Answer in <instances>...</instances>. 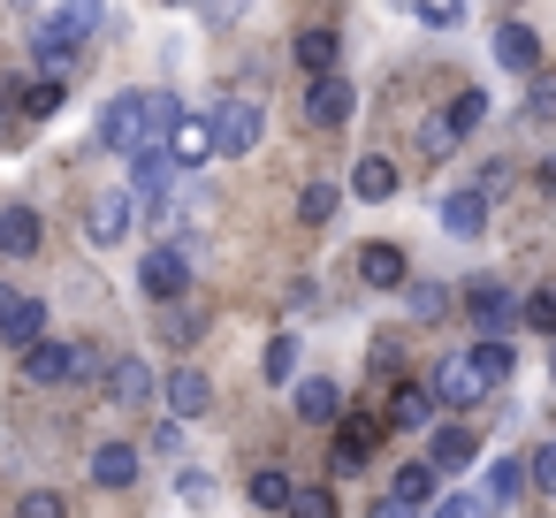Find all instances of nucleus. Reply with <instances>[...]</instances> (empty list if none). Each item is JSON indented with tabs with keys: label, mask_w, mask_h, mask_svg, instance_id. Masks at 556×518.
<instances>
[{
	"label": "nucleus",
	"mask_w": 556,
	"mask_h": 518,
	"mask_svg": "<svg viewBox=\"0 0 556 518\" xmlns=\"http://www.w3.org/2000/svg\"><path fill=\"white\" fill-rule=\"evenodd\" d=\"M176 92H115L108 100V115H100V146H115V153H161L168 146V130H176Z\"/></svg>",
	"instance_id": "obj_1"
},
{
	"label": "nucleus",
	"mask_w": 556,
	"mask_h": 518,
	"mask_svg": "<svg viewBox=\"0 0 556 518\" xmlns=\"http://www.w3.org/2000/svg\"><path fill=\"white\" fill-rule=\"evenodd\" d=\"M206 138H214V153H229V161H244V153H260V138H267V115H260V100H214L206 108Z\"/></svg>",
	"instance_id": "obj_2"
},
{
	"label": "nucleus",
	"mask_w": 556,
	"mask_h": 518,
	"mask_svg": "<svg viewBox=\"0 0 556 518\" xmlns=\"http://www.w3.org/2000/svg\"><path fill=\"white\" fill-rule=\"evenodd\" d=\"M138 290H146L153 305L191 298V252H184V244H153V252L138 260Z\"/></svg>",
	"instance_id": "obj_3"
},
{
	"label": "nucleus",
	"mask_w": 556,
	"mask_h": 518,
	"mask_svg": "<svg viewBox=\"0 0 556 518\" xmlns=\"http://www.w3.org/2000/svg\"><path fill=\"white\" fill-rule=\"evenodd\" d=\"M427 396H434V404H450V412H465V404H480V396H495V389L480 381V366H472L465 351H450V358L434 366V381H427Z\"/></svg>",
	"instance_id": "obj_4"
},
{
	"label": "nucleus",
	"mask_w": 556,
	"mask_h": 518,
	"mask_svg": "<svg viewBox=\"0 0 556 518\" xmlns=\"http://www.w3.org/2000/svg\"><path fill=\"white\" fill-rule=\"evenodd\" d=\"M130 222H138V206H130V191H100V199L85 206V237H92L100 252H115V244L130 237Z\"/></svg>",
	"instance_id": "obj_5"
},
{
	"label": "nucleus",
	"mask_w": 556,
	"mask_h": 518,
	"mask_svg": "<svg viewBox=\"0 0 556 518\" xmlns=\"http://www.w3.org/2000/svg\"><path fill=\"white\" fill-rule=\"evenodd\" d=\"M24 381H39V389H62V381H77V343H54V336H39V343L24 351Z\"/></svg>",
	"instance_id": "obj_6"
},
{
	"label": "nucleus",
	"mask_w": 556,
	"mask_h": 518,
	"mask_svg": "<svg viewBox=\"0 0 556 518\" xmlns=\"http://www.w3.org/2000/svg\"><path fill=\"white\" fill-rule=\"evenodd\" d=\"M184 176H176V161L168 153H130V199H146V206H168V191H176Z\"/></svg>",
	"instance_id": "obj_7"
},
{
	"label": "nucleus",
	"mask_w": 556,
	"mask_h": 518,
	"mask_svg": "<svg viewBox=\"0 0 556 518\" xmlns=\"http://www.w3.org/2000/svg\"><path fill=\"white\" fill-rule=\"evenodd\" d=\"M472 328H480V343H503V336L518 328V298H510L503 282H488V290H472Z\"/></svg>",
	"instance_id": "obj_8"
},
{
	"label": "nucleus",
	"mask_w": 556,
	"mask_h": 518,
	"mask_svg": "<svg viewBox=\"0 0 556 518\" xmlns=\"http://www.w3.org/2000/svg\"><path fill=\"white\" fill-rule=\"evenodd\" d=\"M495 70H510V77H533V70H541L533 24H495Z\"/></svg>",
	"instance_id": "obj_9"
},
{
	"label": "nucleus",
	"mask_w": 556,
	"mask_h": 518,
	"mask_svg": "<svg viewBox=\"0 0 556 518\" xmlns=\"http://www.w3.org/2000/svg\"><path fill=\"white\" fill-rule=\"evenodd\" d=\"M305 123H313V130H343V123H351V85H343V77H313Z\"/></svg>",
	"instance_id": "obj_10"
},
{
	"label": "nucleus",
	"mask_w": 556,
	"mask_h": 518,
	"mask_svg": "<svg viewBox=\"0 0 556 518\" xmlns=\"http://www.w3.org/2000/svg\"><path fill=\"white\" fill-rule=\"evenodd\" d=\"M31 62L47 70V85H62V77L77 70V47H70V39L47 24V16H31Z\"/></svg>",
	"instance_id": "obj_11"
},
{
	"label": "nucleus",
	"mask_w": 556,
	"mask_h": 518,
	"mask_svg": "<svg viewBox=\"0 0 556 518\" xmlns=\"http://www.w3.org/2000/svg\"><path fill=\"white\" fill-rule=\"evenodd\" d=\"M168 161H176V176H191L206 153H214V138H206V115H176V130H168V146H161Z\"/></svg>",
	"instance_id": "obj_12"
},
{
	"label": "nucleus",
	"mask_w": 556,
	"mask_h": 518,
	"mask_svg": "<svg viewBox=\"0 0 556 518\" xmlns=\"http://www.w3.org/2000/svg\"><path fill=\"white\" fill-rule=\"evenodd\" d=\"M290 404H298V419H305V427H336L343 389H336L328 374H313V381H298V389H290Z\"/></svg>",
	"instance_id": "obj_13"
},
{
	"label": "nucleus",
	"mask_w": 556,
	"mask_h": 518,
	"mask_svg": "<svg viewBox=\"0 0 556 518\" xmlns=\"http://www.w3.org/2000/svg\"><path fill=\"white\" fill-rule=\"evenodd\" d=\"M206 404H214V381H206L199 366H176V374H168V412H176V427L199 419Z\"/></svg>",
	"instance_id": "obj_14"
},
{
	"label": "nucleus",
	"mask_w": 556,
	"mask_h": 518,
	"mask_svg": "<svg viewBox=\"0 0 556 518\" xmlns=\"http://www.w3.org/2000/svg\"><path fill=\"white\" fill-rule=\"evenodd\" d=\"M434 412H442V404L427 396V381H404V389L389 396V419H381V427H404V434H419V427H434Z\"/></svg>",
	"instance_id": "obj_15"
},
{
	"label": "nucleus",
	"mask_w": 556,
	"mask_h": 518,
	"mask_svg": "<svg viewBox=\"0 0 556 518\" xmlns=\"http://www.w3.org/2000/svg\"><path fill=\"white\" fill-rule=\"evenodd\" d=\"M39 237H47V222L31 206H0V252H9V260H31Z\"/></svg>",
	"instance_id": "obj_16"
},
{
	"label": "nucleus",
	"mask_w": 556,
	"mask_h": 518,
	"mask_svg": "<svg viewBox=\"0 0 556 518\" xmlns=\"http://www.w3.org/2000/svg\"><path fill=\"white\" fill-rule=\"evenodd\" d=\"M396 184H404V176H396V161H389V153H366V161L351 168V191H358L366 206H381V199H396Z\"/></svg>",
	"instance_id": "obj_17"
},
{
	"label": "nucleus",
	"mask_w": 556,
	"mask_h": 518,
	"mask_svg": "<svg viewBox=\"0 0 556 518\" xmlns=\"http://www.w3.org/2000/svg\"><path fill=\"white\" fill-rule=\"evenodd\" d=\"M39 336H47V305H39V298H16L9 313H0V343H16V351H31Z\"/></svg>",
	"instance_id": "obj_18"
},
{
	"label": "nucleus",
	"mask_w": 556,
	"mask_h": 518,
	"mask_svg": "<svg viewBox=\"0 0 556 518\" xmlns=\"http://www.w3.org/2000/svg\"><path fill=\"white\" fill-rule=\"evenodd\" d=\"M108 396L138 412V404L153 396V366H146V358H115V366H108Z\"/></svg>",
	"instance_id": "obj_19"
},
{
	"label": "nucleus",
	"mask_w": 556,
	"mask_h": 518,
	"mask_svg": "<svg viewBox=\"0 0 556 518\" xmlns=\"http://www.w3.org/2000/svg\"><path fill=\"white\" fill-rule=\"evenodd\" d=\"M465 465H472V427H434L427 472H465Z\"/></svg>",
	"instance_id": "obj_20"
},
{
	"label": "nucleus",
	"mask_w": 556,
	"mask_h": 518,
	"mask_svg": "<svg viewBox=\"0 0 556 518\" xmlns=\"http://www.w3.org/2000/svg\"><path fill=\"white\" fill-rule=\"evenodd\" d=\"M358 282H366V290H396V282H404V252H396V244H366V252H358Z\"/></svg>",
	"instance_id": "obj_21"
},
{
	"label": "nucleus",
	"mask_w": 556,
	"mask_h": 518,
	"mask_svg": "<svg viewBox=\"0 0 556 518\" xmlns=\"http://www.w3.org/2000/svg\"><path fill=\"white\" fill-rule=\"evenodd\" d=\"M92 480H100V488H130V480H138V450H130V442H100V450H92Z\"/></svg>",
	"instance_id": "obj_22"
},
{
	"label": "nucleus",
	"mask_w": 556,
	"mask_h": 518,
	"mask_svg": "<svg viewBox=\"0 0 556 518\" xmlns=\"http://www.w3.org/2000/svg\"><path fill=\"white\" fill-rule=\"evenodd\" d=\"M518 495H526V457H495V465H488L480 510H503V503H518Z\"/></svg>",
	"instance_id": "obj_23"
},
{
	"label": "nucleus",
	"mask_w": 556,
	"mask_h": 518,
	"mask_svg": "<svg viewBox=\"0 0 556 518\" xmlns=\"http://www.w3.org/2000/svg\"><path fill=\"white\" fill-rule=\"evenodd\" d=\"M442 229H450V237H480V229H488V206H480L472 191H442Z\"/></svg>",
	"instance_id": "obj_24"
},
{
	"label": "nucleus",
	"mask_w": 556,
	"mask_h": 518,
	"mask_svg": "<svg viewBox=\"0 0 556 518\" xmlns=\"http://www.w3.org/2000/svg\"><path fill=\"white\" fill-rule=\"evenodd\" d=\"M480 123H488V92H472V85H465V92L442 108V130H450V138H472Z\"/></svg>",
	"instance_id": "obj_25"
},
{
	"label": "nucleus",
	"mask_w": 556,
	"mask_h": 518,
	"mask_svg": "<svg viewBox=\"0 0 556 518\" xmlns=\"http://www.w3.org/2000/svg\"><path fill=\"white\" fill-rule=\"evenodd\" d=\"M290 495H298V480H290L282 465H260V472H252V503H260V510H290Z\"/></svg>",
	"instance_id": "obj_26"
},
{
	"label": "nucleus",
	"mask_w": 556,
	"mask_h": 518,
	"mask_svg": "<svg viewBox=\"0 0 556 518\" xmlns=\"http://www.w3.org/2000/svg\"><path fill=\"white\" fill-rule=\"evenodd\" d=\"M313 77H336V31H298V47H290Z\"/></svg>",
	"instance_id": "obj_27"
},
{
	"label": "nucleus",
	"mask_w": 556,
	"mask_h": 518,
	"mask_svg": "<svg viewBox=\"0 0 556 518\" xmlns=\"http://www.w3.org/2000/svg\"><path fill=\"white\" fill-rule=\"evenodd\" d=\"M465 358L480 366V381H488V389H503V381H510V366H518V351H510V343H472Z\"/></svg>",
	"instance_id": "obj_28"
},
{
	"label": "nucleus",
	"mask_w": 556,
	"mask_h": 518,
	"mask_svg": "<svg viewBox=\"0 0 556 518\" xmlns=\"http://www.w3.org/2000/svg\"><path fill=\"white\" fill-rule=\"evenodd\" d=\"M290 374H298V343H290V336H275V343L260 351V381H275V389H282Z\"/></svg>",
	"instance_id": "obj_29"
},
{
	"label": "nucleus",
	"mask_w": 556,
	"mask_h": 518,
	"mask_svg": "<svg viewBox=\"0 0 556 518\" xmlns=\"http://www.w3.org/2000/svg\"><path fill=\"white\" fill-rule=\"evenodd\" d=\"M389 495H396L404 510H419V503L434 495V472H427V465H396V488H389Z\"/></svg>",
	"instance_id": "obj_30"
},
{
	"label": "nucleus",
	"mask_w": 556,
	"mask_h": 518,
	"mask_svg": "<svg viewBox=\"0 0 556 518\" xmlns=\"http://www.w3.org/2000/svg\"><path fill=\"white\" fill-rule=\"evenodd\" d=\"M290 518H336V495H328L320 480H305V488L290 495Z\"/></svg>",
	"instance_id": "obj_31"
},
{
	"label": "nucleus",
	"mask_w": 556,
	"mask_h": 518,
	"mask_svg": "<svg viewBox=\"0 0 556 518\" xmlns=\"http://www.w3.org/2000/svg\"><path fill=\"white\" fill-rule=\"evenodd\" d=\"M518 320H526V328H541V336H556V290H533V298L518 305Z\"/></svg>",
	"instance_id": "obj_32"
},
{
	"label": "nucleus",
	"mask_w": 556,
	"mask_h": 518,
	"mask_svg": "<svg viewBox=\"0 0 556 518\" xmlns=\"http://www.w3.org/2000/svg\"><path fill=\"white\" fill-rule=\"evenodd\" d=\"M526 488H541V495H556V442H541V450L526 457Z\"/></svg>",
	"instance_id": "obj_33"
},
{
	"label": "nucleus",
	"mask_w": 556,
	"mask_h": 518,
	"mask_svg": "<svg viewBox=\"0 0 556 518\" xmlns=\"http://www.w3.org/2000/svg\"><path fill=\"white\" fill-rule=\"evenodd\" d=\"M503 191H510V161H488V168H480V184H472V199H480V206H495Z\"/></svg>",
	"instance_id": "obj_34"
},
{
	"label": "nucleus",
	"mask_w": 556,
	"mask_h": 518,
	"mask_svg": "<svg viewBox=\"0 0 556 518\" xmlns=\"http://www.w3.org/2000/svg\"><path fill=\"white\" fill-rule=\"evenodd\" d=\"M336 199H343L336 184H305V199H298V214H305V222H328V214H336Z\"/></svg>",
	"instance_id": "obj_35"
},
{
	"label": "nucleus",
	"mask_w": 556,
	"mask_h": 518,
	"mask_svg": "<svg viewBox=\"0 0 556 518\" xmlns=\"http://www.w3.org/2000/svg\"><path fill=\"white\" fill-rule=\"evenodd\" d=\"M404 298H412V320H434V313L450 305V290H442V282H412Z\"/></svg>",
	"instance_id": "obj_36"
},
{
	"label": "nucleus",
	"mask_w": 556,
	"mask_h": 518,
	"mask_svg": "<svg viewBox=\"0 0 556 518\" xmlns=\"http://www.w3.org/2000/svg\"><path fill=\"white\" fill-rule=\"evenodd\" d=\"M366 450H374V434H366V427H343V434H336V465H343V472H351V465H366Z\"/></svg>",
	"instance_id": "obj_37"
},
{
	"label": "nucleus",
	"mask_w": 556,
	"mask_h": 518,
	"mask_svg": "<svg viewBox=\"0 0 556 518\" xmlns=\"http://www.w3.org/2000/svg\"><path fill=\"white\" fill-rule=\"evenodd\" d=\"M16 518H70V503H62L54 488H31V495L16 503Z\"/></svg>",
	"instance_id": "obj_38"
},
{
	"label": "nucleus",
	"mask_w": 556,
	"mask_h": 518,
	"mask_svg": "<svg viewBox=\"0 0 556 518\" xmlns=\"http://www.w3.org/2000/svg\"><path fill=\"white\" fill-rule=\"evenodd\" d=\"M54 108H62V85H47V77H39V85L24 92V115H31V123H47Z\"/></svg>",
	"instance_id": "obj_39"
},
{
	"label": "nucleus",
	"mask_w": 556,
	"mask_h": 518,
	"mask_svg": "<svg viewBox=\"0 0 556 518\" xmlns=\"http://www.w3.org/2000/svg\"><path fill=\"white\" fill-rule=\"evenodd\" d=\"M526 123H556V85H548V77L526 92Z\"/></svg>",
	"instance_id": "obj_40"
},
{
	"label": "nucleus",
	"mask_w": 556,
	"mask_h": 518,
	"mask_svg": "<svg viewBox=\"0 0 556 518\" xmlns=\"http://www.w3.org/2000/svg\"><path fill=\"white\" fill-rule=\"evenodd\" d=\"M366 366H374V374H381V381H389V374H396V366H404V343H396V336H381V343H374V358H366Z\"/></svg>",
	"instance_id": "obj_41"
},
{
	"label": "nucleus",
	"mask_w": 556,
	"mask_h": 518,
	"mask_svg": "<svg viewBox=\"0 0 556 518\" xmlns=\"http://www.w3.org/2000/svg\"><path fill=\"white\" fill-rule=\"evenodd\" d=\"M419 24H427V31H457V24H465V9H442V0H427Z\"/></svg>",
	"instance_id": "obj_42"
},
{
	"label": "nucleus",
	"mask_w": 556,
	"mask_h": 518,
	"mask_svg": "<svg viewBox=\"0 0 556 518\" xmlns=\"http://www.w3.org/2000/svg\"><path fill=\"white\" fill-rule=\"evenodd\" d=\"M419 146H427V153H434V161H442V153H450V146H457V138H450V130H442V115H427V123H419Z\"/></svg>",
	"instance_id": "obj_43"
},
{
	"label": "nucleus",
	"mask_w": 556,
	"mask_h": 518,
	"mask_svg": "<svg viewBox=\"0 0 556 518\" xmlns=\"http://www.w3.org/2000/svg\"><path fill=\"white\" fill-rule=\"evenodd\" d=\"M427 518H488V510H480V495H450V503H434Z\"/></svg>",
	"instance_id": "obj_44"
},
{
	"label": "nucleus",
	"mask_w": 556,
	"mask_h": 518,
	"mask_svg": "<svg viewBox=\"0 0 556 518\" xmlns=\"http://www.w3.org/2000/svg\"><path fill=\"white\" fill-rule=\"evenodd\" d=\"M168 336H176V343H191V336H199V313H184V305H168Z\"/></svg>",
	"instance_id": "obj_45"
},
{
	"label": "nucleus",
	"mask_w": 556,
	"mask_h": 518,
	"mask_svg": "<svg viewBox=\"0 0 556 518\" xmlns=\"http://www.w3.org/2000/svg\"><path fill=\"white\" fill-rule=\"evenodd\" d=\"M184 503H214V480L206 472H184Z\"/></svg>",
	"instance_id": "obj_46"
},
{
	"label": "nucleus",
	"mask_w": 556,
	"mask_h": 518,
	"mask_svg": "<svg viewBox=\"0 0 556 518\" xmlns=\"http://www.w3.org/2000/svg\"><path fill=\"white\" fill-rule=\"evenodd\" d=\"M366 518H412V510H404L396 495H374V510H366Z\"/></svg>",
	"instance_id": "obj_47"
},
{
	"label": "nucleus",
	"mask_w": 556,
	"mask_h": 518,
	"mask_svg": "<svg viewBox=\"0 0 556 518\" xmlns=\"http://www.w3.org/2000/svg\"><path fill=\"white\" fill-rule=\"evenodd\" d=\"M9 305H16V290H9V282H0V313H9Z\"/></svg>",
	"instance_id": "obj_48"
},
{
	"label": "nucleus",
	"mask_w": 556,
	"mask_h": 518,
	"mask_svg": "<svg viewBox=\"0 0 556 518\" xmlns=\"http://www.w3.org/2000/svg\"><path fill=\"white\" fill-rule=\"evenodd\" d=\"M548 381H556V343H548Z\"/></svg>",
	"instance_id": "obj_49"
}]
</instances>
